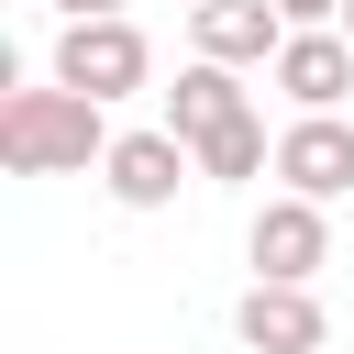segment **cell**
<instances>
[{"mask_svg":"<svg viewBox=\"0 0 354 354\" xmlns=\"http://www.w3.org/2000/svg\"><path fill=\"white\" fill-rule=\"evenodd\" d=\"M55 11H66V22H133L122 0H55Z\"/></svg>","mask_w":354,"mask_h":354,"instance_id":"obj_12","label":"cell"},{"mask_svg":"<svg viewBox=\"0 0 354 354\" xmlns=\"http://www.w3.org/2000/svg\"><path fill=\"white\" fill-rule=\"evenodd\" d=\"M266 77L299 100V122H343V100H354V44H343V33H288V55H277Z\"/></svg>","mask_w":354,"mask_h":354,"instance_id":"obj_7","label":"cell"},{"mask_svg":"<svg viewBox=\"0 0 354 354\" xmlns=\"http://www.w3.org/2000/svg\"><path fill=\"white\" fill-rule=\"evenodd\" d=\"M188 177H199V155H188L166 122H155V133H122V144H111V166H100V188H111L122 210H166Z\"/></svg>","mask_w":354,"mask_h":354,"instance_id":"obj_4","label":"cell"},{"mask_svg":"<svg viewBox=\"0 0 354 354\" xmlns=\"http://www.w3.org/2000/svg\"><path fill=\"white\" fill-rule=\"evenodd\" d=\"M266 166H277L266 122H232V133H210V144H199V177H221V188H243V177H266Z\"/></svg>","mask_w":354,"mask_h":354,"instance_id":"obj_10","label":"cell"},{"mask_svg":"<svg viewBox=\"0 0 354 354\" xmlns=\"http://www.w3.org/2000/svg\"><path fill=\"white\" fill-rule=\"evenodd\" d=\"M188 44H199V66H277L288 55V22H277V0H199L188 11Z\"/></svg>","mask_w":354,"mask_h":354,"instance_id":"obj_5","label":"cell"},{"mask_svg":"<svg viewBox=\"0 0 354 354\" xmlns=\"http://www.w3.org/2000/svg\"><path fill=\"white\" fill-rule=\"evenodd\" d=\"M144 77H155V44H144L133 22H66V33H55V88H77V100L111 111V100H133Z\"/></svg>","mask_w":354,"mask_h":354,"instance_id":"obj_2","label":"cell"},{"mask_svg":"<svg viewBox=\"0 0 354 354\" xmlns=\"http://www.w3.org/2000/svg\"><path fill=\"white\" fill-rule=\"evenodd\" d=\"M277 177H288V199H343L354 188V122H288L277 133Z\"/></svg>","mask_w":354,"mask_h":354,"instance_id":"obj_8","label":"cell"},{"mask_svg":"<svg viewBox=\"0 0 354 354\" xmlns=\"http://www.w3.org/2000/svg\"><path fill=\"white\" fill-rule=\"evenodd\" d=\"M111 122H100V100H77V88H11L0 100V155H11V177H88V166H111Z\"/></svg>","mask_w":354,"mask_h":354,"instance_id":"obj_1","label":"cell"},{"mask_svg":"<svg viewBox=\"0 0 354 354\" xmlns=\"http://www.w3.org/2000/svg\"><path fill=\"white\" fill-rule=\"evenodd\" d=\"M243 254H254V277H266V288H310V277L332 266V221H321L310 199H266V210H254V232H243Z\"/></svg>","mask_w":354,"mask_h":354,"instance_id":"obj_3","label":"cell"},{"mask_svg":"<svg viewBox=\"0 0 354 354\" xmlns=\"http://www.w3.org/2000/svg\"><path fill=\"white\" fill-rule=\"evenodd\" d=\"M232 122H254V111H243V77H232V66H177V88H166V133L199 155V144L232 133Z\"/></svg>","mask_w":354,"mask_h":354,"instance_id":"obj_9","label":"cell"},{"mask_svg":"<svg viewBox=\"0 0 354 354\" xmlns=\"http://www.w3.org/2000/svg\"><path fill=\"white\" fill-rule=\"evenodd\" d=\"M288 33H343V0H277Z\"/></svg>","mask_w":354,"mask_h":354,"instance_id":"obj_11","label":"cell"},{"mask_svg":"<svg viewBox=\"0 0 354 354\" xmlns=\"http://www.w3.org/2000/svg\"><path fill=\"white\" fill-rule=\"evenodd\" d=\"M343 44H354V0H343Z\"/></svg>","mask_w":354,"mask_h":354,"instance_id":"obj_13","label":"cell"},{"mask_svg":"<svg viewBox=\"0 0 354 354\" xmlns=\"http://www.w3.org/2000/svg\"><path fill=\"white\" fill-rule=\"evenodd\" d=\"M232 332H243V354H321V343H332L321 299H310V288H266V277L232 299Z\"/></svg>","mask_w":354,"mask_h":354,"instance_id":"obj_6","label":"cell"}]
</instances>
